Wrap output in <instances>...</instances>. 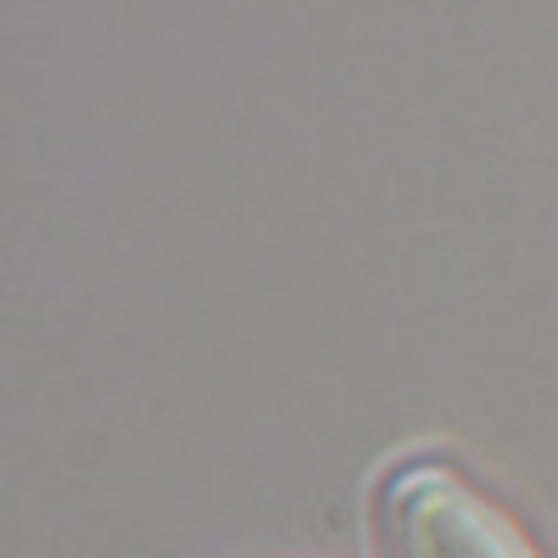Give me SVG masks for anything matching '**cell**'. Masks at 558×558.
<instances>
[{
  "mask_svg": "<svg viewBox=\"0 0 558 558\" xmlns=\"http://www.w3.org/2000/svg\"><path fill=\"white\" fill-rule=\"evenodd\" d=\"M391 558H536L525 531L447 463L418 458L386 486Z\"/></svg>",
  "mask_w": 558,
  "mask_h": 558,
  "instance_id": "obj_1",
  "label": "cell"
}]
</instances>
